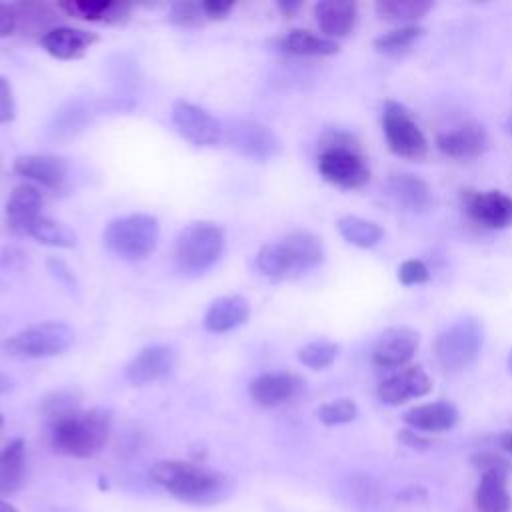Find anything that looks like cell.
Segmentation results:
<instances>
[{
    "label": "cell",
    "instance_id": "6da1fadb",
    "mask_svg": "<svg viewBox=\"0 0 512 512\" xmlns=\"http://www.w3.org/2000/svg\"><path fill=\"white\" fill-rule=\"evenodd\" d=\"M150 478L180 502L210 506L228 498L230 480L212 468L184 460H160L150 468Z\"/></svg>",
    "mask_w": 512,
    "mask_h": 512
},
{
    "label": "cell",
    "instance_id": "7a4b0ae2",
    "mask_svg": "<svg viewBox=\"0 0 512 512\" xmlns=\"http://www.w3.org/2000/svg\"><path fill=\"white\" fill-rule=\"evenodd\" d=\"M110 434V412L104 408L70 410L50 420V444L72 458H90L100 452Z\"/></svg>",
    "mask_w": 512,
    "mask_h": 512
},
{
    "label": "cell",
    "instance_id": "3957f363",
    "mask_svg": "<svg viewBox=\"0 0 512 512\" xmlns=\"http://www.w3.org/2000/svg\"><path fill=\"white\" fill-rule=\"evenodd\" d=\"M226 252V232L210 220L184 226L174 240V260L184 274H204L220 262Z\"/></svg>",
    "mask_w": 512,
    "mask_h": 512
},
{
    "label": "cell",
    "instance_id": "277c9868",
    "mask_svg": "<svg viewBox=\"0 0 512 512\" xmlns=\"http://www.w3.org/2000/svg\"><path fill=\"white\" fill-rule=\"evenodd\" d=\"M318 172L338 188L354 190L370 182V166L358 148V142L346 134H332L318 156Z\"/></svg>",
    "mask_w": 512,
    "mask_h": 512
},
{
    "label": "cell",
    "instance_id": "5b68a950",
    "mask_svg": "<svg viewBox=\"0 0 512 512\" xmlns=\"http://www.w3.org/2000/svg\"><path fill=\"white\" fill-rule=\"evenodd\" d=\"M104 244L116 256L136 262L148 258L160 240V224L152 214L136 212L114 218L104 228Z\"/></svg>",
    "mask_w": 512,
    "mask_h": 512
},
{
    "label": "cell",
    "instance_id": "8992f818",
    "mask_svg": "<svg viewBox=\"0 0 512 512\" xmlns=\"http://www.w3.org/2000/svg\"><path fill=\"white\" fill-rule=\"evenodd\" d=\"M484 342L482 322L464 316L446 326L434 340V358L444 372H460L468 368L480 354Z\"/></svg>",
    "mask_w": 512,
    "mask_h": 512
},
{
    "label": "cell",
    "instance_id": "52a82bcc",
    "mask_svg": "<svg viewBox=\"0 0 512 512\" xmlns=\"http://www.w3.org/2000/svg\"><path fill=\"white\" fill-rule=\"evenodd\" d=\"M74 342V330L64 322H42L28 326L4 340L10 358H48L66 352Z\"/></svg>",
    "mask_w": 512,
    "mask_h": 512
},
{
    "label": "cell",
    "instance_id": "ba28073f",
    "mask_svg": "<svg viewBox=\"0 0 512 512\" xmlns=\"http://www.w3.org/2000/svg\"><path fill=\"white\" fill-rule=\"evenodd\" d=\"M382 130L388 150L400 158L422 160L428 154V140L410 110L400 102L388 100L382 108Z\"/></svg>",
    "mask_w": 512,
    "mask_h": 512
},
{
    "label": "cell",
    "instance_id": "9c48e42d",
    "mask_svg": "<svg viewBox=\"0 0 512 512\" xmlns=\"http://www.w3.org/2000/svg\"><path fill=\"white\" fill-rule=\"evenodd\" d=\"M222 140L244 158L270 160L280 152V140L276 134L254 120H230L224 124Z\"/></svg>",
    "mask_w": 512,
    "mask_h": 512
},
{
    "label": "cell",
    "instance_id": "30bf717a",
    "mask_svg": "<svg viewBox=\"0 0 512 512\" xmlns=\"http://www.w3.org/2000/svg\"><path fill=\"white\" fill-rule=\"evenodd\" d=\"M176 130L194 146H216L222 142L224 124L206 108L188 100H176L170 108Z\"/></svg>",
    "mask_w": 512,
    "mask_h": 512
},
{
    "label": "cell",
    "instance_id": "8fae6325",
    "mask_svg": "<svg viewBox=\"0 0 512 512\" xmlns=\"http://www.w3.org/2000/svg\"><path fill=\"white\" fill-rule=\"evenodd\" d=\"M468 216L490 230L512 226V198L500 190H464L462 194Z\"/></svg>",
    "mask_w": 512,
    "mask_h": 512
},
{
    "label": "cell",
    "instance_id": "7c38bea8",
    "mask_svg": "<svg viewBox=\"0 0 512 512\" xmlns=\"http://www.w3.org/2000/svg\"><path fill=\"white\" fill-rule=\"evenodd\" d=\"M420 334L410 326H390L386 328L372 350V362L378 368L394 370L402 368L418 350Z\"/></svg>",
    "mask_w": 512,
    "mask_h": 512
},
{
    "label": "cell",
    "instance_id": "4fadbf2b",
    "mask_svg": "<svg viewBox=\"0 0 512 512\" xmlns=\"http://www.w3.org/2000/svg\"><path fill=\"white\" fill-rule=\"evenodd\" d=\"M176 364V352L166 344L144 346L124 366V378L134 386H144L166 378Z\"/></svg>",
    "mask_w": 512,
    "mask_h": 512
},
{
    "label": "cell",
    "instance_id": "5bb4252c",
    "mask_svg": "<svg viewBox=\"0 0 512 512\" xmlns=\"http://www.w3.org/2000/svg\"><path fill=\"white\" fill-rule=\"evenodd\" d=\"M378 398L384 404L400 406L412 398H422L432 392V378L422 366H406L384 376L378 382Z\"/></svg>",
    "mask_w": 512,
    "mask_h": 512
},
{
    "label": "cell",
    "instance_id": "9a60e30c",
    "mask_svg": "<svg viewBox=\"0 0 512 512\" xmlns=\"http://www.w3.org/2000/svg\"><path fill=\"white\" fill-rule=\"evenodd\" d=\"M436 146L448 158L470 160L482 156L490 148V136L482 124L468 120L438 134Z\"/></svg>",
    "mask_w": 512,
    "mask_h": 512
},
{
    "label": "cell",
    "instance_id": "2e32d148",
    "mask_svg": "<svg viewBox=\"0 0 512 512\" xmlns=\"http://www.w3.org/2000/svg\"><path fill=\"white\" fill-rule=\"evenodd\" d=\"M298 390H300V378L284 370L262 372L256 378H252L248 384V394L252 402L262 408L280 406L290 398H294Z\"/></svg>",
    "mask_w": 512,
    "mask_h": 512
},
{
    "label": "cell",
    "instance_id": "e0dca14e",
    "mask_svg": "<svg viewBox=\"0 0 512 512\" xmlns=\"http://www.w3.org/2000/svg\"><path fill=\"white\" fill-rule=\"evenodd\" d=\"M280 244L288 256L292 278L300 276L308 270H314L324 260L322 240L308 230H294V232L286 234L280 240Z\"/></svg>",
    "mask_w": 512,
    "mask_h": 512
},
{
    "label": "cell",
    "instance_id": "ac0fdd59",
    "mask_svg": "<svg viewBox=\"0 0 512 512\" xmlns=\"http://www.w3.org/2000/svg\"><path fill=\"white\" fill-rule=\"evenodd\" d=\"M98 36L94 32L70 26H52L48 32L40 36V46L58 60H74L80 58Z\"/></svg>",
    "mask_w": 512,
    "mask_h": 512
},
{
    "label": "cell",
    "instance_id": "d6986e66",
    "mask_svg": "<svg viewBox=\"0 0 512 512\" xmlns=\"http://www.w3.org/2000/svg\"><path fill=\"white\" fill-rule=\"evenodd\" d=\"M14 172L34 184L58 186L68 176V162L56 154H22L14 160Z\"/></svg>",
    "mask_w": 512,
    "mask_h": 512
},
{
    "label": "cell",
    "instance_id": "ffe728a7",
    "mask_svg": "<svg viewBox=\"0 0 512 512\" xmlns=\"http://www.w3.org/2000/svg\"><path fill=\"white\" fill-rule=\"evenodd\" d=\"M402 420L416 432H446L456 426L458 410L448 400H436L408 408Z\"/></svg>",
    "mask_w": 512,
    "mask_h": 512
},
{
    "label": "cell",
    "instance_id": "44dd1931",
    "mask_svg": "<svg viewBox=\"0 0 512 512\" xmlns=\"http://www.w3.org/2000/svg\"><path fill=\"white\" fill-rule=\"evenodd\" d=\"M250 316V304L240 294H226L210 302L204 312V328L214 334L230 332Z\"/></svg>",
    "mask_w": 512,
    "mask_h": 512
},
{
    "label": "cell",
    "instance_id": "7402d4cb",
    "mask_svg": "<svg viewBox=\"0 0 512 512\" xmlns=\"http://www.w3.org/2000/svg\"><path fill=\"white\" fill-rule=\"evenodd\" d=\"M42 194L34 184H18L12 188L6 200V220L8 226L18 232L26 234L30 224L42 214Z\"/></svg>",
    "mask_w": 512,
    "mask_h": 512
},
{
    "label": "cell",
    "instance_id": "603a6c76",
    "mask_svg": "<svg viewBox=\"0 0 512 512\" xmlns=\"http://www.w3.org/2000/svg\"><path fill=\"white\" fill-rule=\"evenodd\" d=\"M356 4L350 0H322L314 6V18L322 36L334 40L344 38L354 30Z\"/></svg>",
    "mask_w": 512,
    "mask_h": 512
},
{
    "label": "cell",
    "instance_id": "cb8c5ba5",
    "mask_svg": "<svg viewBox=\"0 0 512 512\" xmlns=\"http://www.w3.org/2000/svg\"><path fill=\"white\" fill-rule=\"evenodd\" d=\"M508 474L502 470L482 472L474 490V508L478 512H510L512 496L508 492Z\"/></svg>",
    "mask_w": 512,
    "mask_h": 512
},
{
    "label": "cell",
    "instance_id": "d4e9b609",
    "mask_svg": "<svg viewBox=\"0 0 512 512\" xmlns=\"http://www.w3.org/2000/svg\"><path fill=\"white\" fill-rule=\"evenodd\" d=\"M394 200L410 212H426L432 206V188L426 180L410 172H396L388 178Z\"/></svg>",
    "mask_w": 512,
    "mask_h": 512
},
{
    "label": "cell",
    "instance_id": "484cf974",
    "mask_svg": "<svg viewBox=\"0 0 512 512\" xmlns=\"http://www.w3.org/2000/svg\"><path fill=\"white\" fill-rule=\"evenodd\" d=\"M66 14L90 20V22H106L120 24L130 16V4L116 0H70L58 4Z\"/></svg>",
    "mask_w": 512,
    "mask_h": 512
},
{
    "label": "cell",
    "instance_id": "4316f807",
    "mask_svg": "<svg viewBox=\"0 0 512 512\" xmlns=\"http://www.w3.org/2000/svg\"><path fill=\"white\" fill-rule=\"evenodd\" d=\"M24 478H26L24 442L16 438L0 450V498L16 494L22 488Z\"/></svg>",
    "mask_w": 512,
    "mask_h": 512
},
{
    "label": "cell",
    "instance_id": "83f0119b",
    "mask_svg": "<svg viewBox=\"0 0 512 512\" xmlns=\"http://www.w3.org/2000/svg\"><path fill=\"white\" fill-rule=\"evenodd\" d=\"M280 48L294 56H330L338 52L336 40L314 34L304 28H294L282 36Z\"/></svg>",
    "mask_w": 512,
    "mask_h": 512
},
{
    "label": "cell",
    "instance_id": "f1b7e54d",
    "mask_svg": "<svg viewBox=\"0 0 512 512\" xmlns=\"http://www.w3.org/2000/svg\"><path fill=\"white\" fill-rule=\"evenodd\" d=\"M336 230L348 244L358 248H372L384 236V230L380 228V224L360 216H352V214L340 216L336 220Z\"/></svg>",
    "mask_w": 512,
    "mask_h": 512
},
{
    "label": "cell",
    "instance_id": "f546056e",
    "mask_svg": "<svg viewBox=\"0 0 512 512\" xmlns=\"http://www.w3.org/2000/svg\"><path fill=\"white\" fill-rule=\"evenodd\" d=\"M26 236H32L36 242L52 246V248H74L78 242V236L72 228L66 224L40 214L28 228Z\"/></svg>",
    "mask_w": 512,
    "mask_h": 512
},
{
    "label": "cell",
    "instance_id": "4dcf8cb0",
    "mask_svg": "<svg viewBox=\"0 0 512 512\" xmlns=\"http://www.w3.org/2000/svg\"><path fill=\"white\" fill-rule=\"evenodd\" d=\"M256 270L270 278V280H284V278H292V272H290V264H288V256L278 242H270V244H264L258 254H256Z\"/></svg>",
    "mask_w": 512,
    "mask_h": 512
},
{
    "label": "cell",
    "instance_id": "1f68e13d",
    "mask_svg": "<svg viewBox=\"0 0 512 512\" xmlns=\"http://www.w3.org/2000/svg\"><path fill=\"white\" fill-rule=\"evenodd\" d=\"M374 8H376V14L384 20L414 24L432 8V2H426V0H378Z\"/></svg>",
    "mask_w": 512,
    "mask_h": 512
},
{
    "label": "cell",
    "instance_id": "d6a6232c",
    "mask_svg": "<svg viewBox=\"0 0 512 512\" xmlns=\"http://www.w3.org/2000/svg\"><path fill=\"white\" fill-rule=\"evenodd\" d=\"M422 34H424L422 26H418V24H404L400 28H394V30H388V32L380 34L374 40V48L378 52H386V54L402 52V50H408Z\"/></svg>",
    "mask_w": 512,
    "mask_h": 512
},
{
    "label": "cell",
    "instance_id": "836d02e7",
    "mask_svg": "<svg viewBox=\"0 0 512 512\" xmlns=\"http://www.w3.org/2000/svg\"><path fill=\"white\" fill-rule=\"evenodd\" d=\"M340 352V346L336 342L330 340H312L308 344H304L296 356L300 360V364H304L310 370H324L328 368L336 356Z\"/></svg>",
    "mask_w": 512,
    "mask_h": 512
},
{
    "label": "cell",
    "instance_id": "e575fe53",
    "mask_svg": "<svg viewBox=\"0 0 512 512\" xmlns=\"http://www.w3.org/2000/svg\"><path fill=\"white\" fill-rule=\"evenodd\" d=\"M14 8H16V14H18V28L42 30V34H44V32L50 30L48 24L54 22V12L46 4L26 2V4H14Z\"/></svg>",
    "mask_w": 512,
    "mask_h": 512
},
{
    "label": "cell",
    "instance_id": "d590c367",
    "mask_svg": "<svg viewBox=\"0 0 512 512\" xmlns=\"http://www.w3.org/2000/svg\"><path fill=\"white\" fill-rule=\"evenodd\" d=\"M358 416V406L350 398H338L332 402H326L316 408V418L324 426H340L348 424Z\"/></svg>",
    "mask_w": 512,
    "mask_h": 512
},
{
    "label": "cell",
    "instance_id": "8d00e7d4",
    "mask_svg": "<svg viewBox=\"0 0 512 512\" xmlns=\"http://www.w3.org/2000/svg\"><path fill=\"white\" fill-rule=\"evenodd\" d=\"M168 20L180 28H196L202 26L206 20V14L202 10L200 2H174L168 10Z\"/></svg>",
    "mask_w": 512,
    "mask_h": 512
},
{
    "label": "cell",
    "instance_id": "74e56055",
    "mask_svg": "<svg viewBox=\"0 0 512 512\" xmlns=\"http://www.w3.org/2000/svg\"><path fill=\"white\" fill-rule=\"evenodd\" d=\"M398 280L404 286H418L430 280V270L422 260L408 258L398 268Z\"/></svg>",
    "mask_w": 512,
    "mask_h": 512
},
{
    "label": "cell",
    "instance_id": "f35d334b",
    "mask_svg": "<svg viewBox=\"0 0 512 512\" xmlns=\"http://www.w3.org/2000/svg\"><path fill=\"white\" fill-rule=\"evenodd\" d=\"M350 492L362 504H376L378 502V486L370 476L356 474L350 478Z\"/></svg>",
    "mask_w": 512,
    "mask_h": 512
},
{
    "label": "cell",
    "instance_id": "ab89813d",
    "mask_svg": "<svg viewBox=\"0 0 512 512\" xmlns=\"http://www.w3.org/2000/svg\"><path fill=\"white\" fill-rule=\"evenodd\" d=\"M472 466L476 470L482 472H492V470H502V472H510L512 470V464L504 458V456H498L494 452H478L472 456Z\"/></svg>",
    "mask_w": 512,
    "mask_h": 512
},
{
    "label": "cell",
    "instance_id": "60d3db41",
    "mask_svg": "<svg viewBox=\"0 0 512 512\" xmlns=\"http://www.w3.org/2000/svg\"><path fill=\"white\" fill-rule=\"evenodd\" d=\"M14 116H16V102H14L12 86L4 76H0V124L14 120Z\"/></svg>",
    "mask_w": 512,
    "mask_h": 512
},
{
    "label": "cell",
    "instance_id": "b9f144b4",
    "mask_svg": "<svg viewBox=\"0 0 512 512\" xmlns=\"http://www.w3.org/2000/svg\"><path fill=\"white\" fill-rule=\"evenodd\" d=\"M18 30V14L14 4L0 2V38H6Z\"/></svg>",
    "mask_w": 512,
    "mask_h": 512
},
{
    "label": "cell",
    "instance_id": "7bdbcfd3",
    "mask_svg": "<svg viewBox=\"0 0 512 512\" xmlns=\"http://www.w3.org/2000/svg\"><path fill=\"white\" fill-rule=\"evenodd\" d=\"M200 4H202L206 18H210V20H222L234 8L232 0H204Z\"/></svg>",
    "mask_w": 512,
    "mask_h": 512
},
{
    "label": "cell",
    "instance_id": "ee69618b",
    "mask_svg": "<svg viewBox=\"0 0 512 512\" xmlns=\"http://www.w3.org/2000/svg\"><path fill=\"white\" fill-rule=\"evenodd\" d=\"M398 440L402 444H406L408 448H414V450H426L432 446V440H428L426 436H422L420 432L412 430V428H404L398 432Z\"/></svg>",
    "mask_w": 512,
    "mask_h": 512
},
{
    "label": "cell",
    "instance_id": "f6af8a7d",
    "mask_svg": "<svg viewBox=\"0 0 512 512\" xmlns=\"http://www.w3.org/2000/svg\"><path fill=\"white\" fill-rule=\"evenodd\" d=\"M500 448L506 452V454H512V430L504 432L500 436Z\"/></svg>",
    "mask_w": 512,
    "mask_h": 512
},
{
    "label": "cell",
    "instance_id": "bcb514c9",
    "mask_svg": "<svg viewBox=\"0 0 512 512\" xmlns=\"http://www.w3.org/2000/svg\"><path fill=\"white\" fill-rule=\"evenodd\" d=\"M14 388V380L8 376V374H2L0 372V394H6Z\"/></svg>",
    "mask_w": 512,
    "mask_h": 512
},
{
    "label": "cell",
    "instance_id": "7dc6e473",
    "mask_svg": "<svg viewBox=\"0 0 512 512\" xmlns=\"http://www.w3.org/2000/svg\"><path fill=\"white\" fill-rule=\"evenodd\" d=\"M0 512H18L12 504H8L4 498H0Z\"/></svg>",
    "mask_w": 512,
    "mask_h": 512
},
{
    "label": "cell",
    "instance_id": "c3c4849f",
    "mask_svg": "<svg viewBox=\"0 0 512 512\" xmlns=\"http://www.w3.org/2000/svg\"><path fill=\"white\" fill-rule=\"evenodd\" d=\"M504 130L512 136V112L506 116V120H504Z\"/></svg>",
    "mask_w": 512,
    "mask_h": 512
},
{
    "label": "cell",
    "instance_id": "681fc988",
    "mask_svg": "<svg viewBox=\"0 0 512 512\" xmlns=\"http://www.w3.org/2000/svg\"><path fill=\"white\" fill-rule=\"evenodd\" d=\"M506 366H508V372L512 374V350H510V354H508V358H506Z\"/></svg>",
    "mask_w": 512,
    "mask_h": 512
},
{
    "label": "cell",
    "instance_id": "f907efd6",
    "mask_svg": "<svg viewBox=\"0 0 512 512\" xmlns=\"http://www.w3.org/2000/svg\"><path fill=\"white\" fill-rule=\"evenodd\" d=\"M2 426H4V416L0 414V428H2Z\"/></svg>",
    "mask_w": 512,
    "mask_h": 512
}]
</instances>
